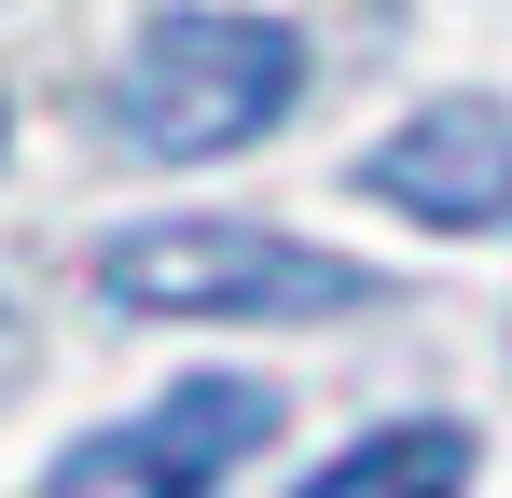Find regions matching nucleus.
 <instances>
[{
  "label": "nucleus",
  "mask_w": 512,
  "mask_h": 498,
  "mask_svg": "<svg viewBox=\"0 0 512 498\" xmlns=\"http://www.w3.org/2000/svg\"><path fill=\"white\" fill-rule=\"evenodd\" d=\"M291 97H305V28H277V14H167L139 42V70H125V139L208 166V153H250Z\"/></svg>",
  "instance_id": "obj_1"
},
{
  "label": "nucleus",
  "mask_w": 512,
  "mask_h": 498,
  "mask_svg": "<svg viewBox=\"0 0 512 498\" xmlns=\"http://www.w3.org/2000/svg\"><path fill=\"white\" fill-rule=\"evenodd\" d=\"M97 291L139 319H333L374 277L305 236H263V222H139L97 249Z\"/></svg>",
  "instance_id": "obj_2"
},
{
  "label": "nucleus",
  "mask_w": 512,
  "mask_h": 498,
  "mask_svg": "<svg viewBox=\"0 0 512 498\" xmlns=\"http://www.w3.org/2000/svg\"><path fill=\"white\" fill-rule=\"evenodd\" d=\"M250 443H277V388L263 374H194L153 415L70 443L56 457V498H84V485H222V471H250Z\"/></svg>",
  "instance_id": "obj_3"
},
{
  "label": "nucleus",
  "mask_w": 512,
  "mask_h": 498,
  "mask_svg": "<svg viewBox=\"0 0 512 498\" xmlns=\"http://www.w3.org/2000/svg\"><path fill=\"white\" fill-rule=\"evenodd\" d=\"M360 194L416 208V222H443V236L512 222V111H485V97H429L416 125H388V139L360 153Z\"/></svg>",
  "instance_id": "obj_4"
},
{
  "label": "nucleus",
  "mask_w": 512,
  "mask_h": 498,
  "mask_svg": "<svg viewBox=\"0 0 512 498\" xmlns=\"http://www.w3.org/2000/svg\"><path fill=\"white\" fill-rule=\"evenodd\" d=\"M402 485H471V429L457 415H402V429H374V443L305 471V498H402Z\"/></svg>",
  "instance_id": "obj_5"
}]
</instances>
